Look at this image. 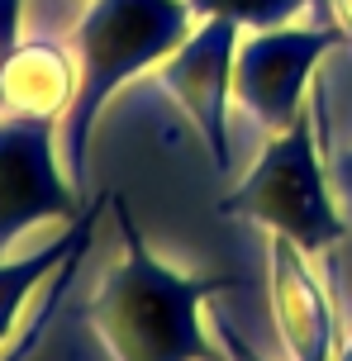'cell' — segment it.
<instances>
[{
  "mask_svg": "<svg viewBox=\"0 0 352 361\" xmlns=\"http://www.w3.org/2000/svg\"><path fill=\"white\" fill-rule=\"evenodd\" d=\"M110 214L124 247L81 305V319L110 361H224L205 305L233 290L238 276H195L162 262L143 243L124 195H110Z\"/></svg>",
  "mask_w": 352,
  "mask_h": 361,
  "instance_id": "6da1fadb",
  "label": "cell"
},
{
  "mask_svg": "<svg viewBox=\"0 0 352 361\" xmlns=\"http://www.w3.org/2000/svg\"><path fill=\"white\" fill-rule=\"evenodd\" d=\"M200 19L186 0H86L67 43L76 53V100L62 114V162L76 185L91 176V133L119 90L148 76Z\"/></svg>",
  "mask_w": 352,
  "mask_h": 361,
  "instance_id": "7a4b0ae2",
  "label": "cell"
},
{
  "mask_svg": "<svg viewBox=\"0 0 352 361\" xmlns=\"http://www.w3.org/2000/svg\"><path fill=\"white\" fill-rule=\"evenodd\" d=\"M219 214H238L272 238H291L300 252L334 257L352 233L348 214L334 195V180L324 166L315 114L305 109L286 133L262 138L248 176L219 200Z\"/></svg>",
  "mask_w": 352,
  "mask_h": 361,
  "instance_id": "3957f363",
  "label": "cell"
},
{
  "mask_svg": "<svg viewBox=\"0 0 352 361\" xmlns=\"http://www.w3.org/2000/svg\"><path fill=\"white\" fill-rule=\"evenodd\" d=\"M338 43L343 34L319 19L286 29H248L233 53V109L262 138L286 133L310 109L315 72Z\"/></svg>",
  "mask_w": 352,
  "mask_h": 361,
  "instance_id": "277c9868",
  "label": "cell"
},
{
  "mask_svg": "<svg viewBox=\"0 0 352 361\" xmlns=\"http://www.w3.org/2000/svg\"><path fill=\"white\" fill-rule=\"evenodd\" d=\"M81 185L62 162V119L0 109V257L38 224H72Z\"/></svg>",
  "mask_w": 352,
  "mask_h": 361,
  "instance_id": "5b68a950",
  "label": "cell"
},
{
  "mask_svg": "<svg viewBox=\"0 0 352 361\" xmlns=\"http://www.w3.org/2000/svg\"><path fill=\"white\" fill-rule=\"evenodd\" d=\"M243 29L229 19H200L190 34L181 38V48L162 57L148 72V81L162 95L176 100L190 128L200 133V143L210 147V157L219 171H233V53H238Z\"/></svg>",
  "mask_w": 352,
  "mask_h": 361,
  "instance_id": "8992f818",
  "label": "cell"
},
{
  "mask_svg": "<svg viewBox=\"0 0 352 361\" xmlns=\"http://www.w3.org/2000/svg\"><path fill=\"white\" fill-rule=\"evenodd\" d=\"M267 300L286 361H338V309L334 290L315 271V257L291 238H267Z\"/></svg>",
  "mask_w": 352,
  "mask_h": 361,
  "instance_id": "52a82bcc",
  "label": "cell"
},
{
  "mask_svg": "<svg viewBox=\"0 0 352 361\" xmlns=\"http://www.w3.org/2000/svg\"><path fill=\"white\" fill-rule=\"evenodd\" d=\"M76 100V53L67 38L57 34H34L24 29L19 48L5 62L0 81V105L10 114H43L62 119Z\"/></svg>",
  "mask_w": 352,
  "mask_h": 361,
  "instance_id": "ba28073f",
  "label": "cell"
},
{
  "mask_svg": "<svg viewBox=\"0 0 352 361\" xmlns=\"http://www.w3.org/2000/svg\"><path fill=\"white\" fill-rule=\"evenodd\" d=\"M105 209H110V195H95V200H86V209H81V214H76L57 238H48L38 252H29V257H0V347L19 333L24 314L34 309V295L57 276V267H62L81 243H91V238H95V219L105 214Z\"/></svg>",
  "mask_w": 352,
  "mask_h": 361,
  "instance_id": "9c48e42d",
  "label": "cell"
},
{
  "mask_svg": "<svg viewBox=\"0 0 352 361\" xmlns=\"http://www.w3.org/2000/svg\"><path fill=\"white\" fill-rule=\"evenodd\" d=\"M310 114H315L319 128V147H324L334 195L352 224V43H338L319 62L315 86H310Z\"/></svg>",
  "mask_w": 352,
  "mask_h": 361,
  "instance_id": "30bf717a",
  "label": "cell"
},
{
  "mask_svg": "<svg viewBox=\"0 0 352 361\" xmlns=\"http://www.w3.org/2000/svg\"><path fill=\"white\" fill-rule=\"evenodd\" d=\"M91 252V243H81L62 267H57V276L43 286V295L34 300V309L24 314V324H19V333L10 338V343L0 347V361H29L38 352V343L48 338V328H53V319L62 314V305H67V295H72L76 286V271H81V257Z\"/></svg>",
  "mask_w": 352,
  "mask_h": 361,
  "instance_id": "8fae6325",
  "label": "cell"
},
{
  "mask_svg": "<svg viewBox=\"0 0 352 361\" xmlns=\"http://www.w3.org/2000/svg\"><path fill=\"white\" fill-rule=\"evenodd\" d=\"M195 19H229L248 29H286V24H305L315 15L310 0H186Z\"/></svg>",
  "mask_w": 352,
  "mask_h": 361,
  "instance_id": "7c38bea8",
  "label": "cell"
},
{
  "mask_svg": "<svg viewBox=\"0 0 352 361\" xmlns=\"http://www.w3.org/2000/svg\"><path fill=\"white\" fill-rule=\"evenodd\" d=\"M81 5H86V0H29V24H24V29L67 38V29H72V19H76Z\"/></svg>",
  "mask_w": 352,
  "mask_h": 361,
  "instance_id": "4fadbf2b",
  "label": "cell"
},
{
  "mask_svg": "<svg viewBox=\"0 0 352 361\" xmlns=\"http://www.w3.org/2000/svg\"><path fill=\"white\" fill-rule=\"evenodd\" d=\"M24 24H29V0H0V81H5L10 53H15L19 38H24Z\"/></svg>",
  "mask_w": 352,
  "mask_h": 361,
  "instance_id": "5bb4252c",
  "label": "cell"
},
{
  "mask_svg": "<svg viewBox=\"0 0 352 361\" xmlns=\"http://www.w3.org/2000/svg\"><path fill=\"white\" fill-rule=\"evenodd\" d=\"M210 328H214V343H219V352H224V361H267L257 352V347L248 343V338H243L238 328L229 324V319H224L219 309H214V314H210Z\"/></svg>",
  "mask_w": 352,
  "mask_h": 361,
  "instance_id": "9a60e30c",
  "label": "cell"
},
{
  "mask_svg": "<svg viewBox=\"0 0 352 361\" xmlns=\"http://www.w3.org/2000/svg\"><path fill=\"white\" fill-rule=\"evenodd\" d=\"M329 24L343 34V43H352V0H329Z\"/></svg>",
  "mask_w": 352,
  "mask_h": 361,
  "instance_id": "2e32d148",
  "label": "cell"
},
{
  "mask_svg": "<svg viewBox=\"0 0 352 361\" xmlns=\"http://www.w3.org/2000/svg\"><path fill=\"white\" fill-rule=\"evenodd\" d=\"M310 5H315V15H310V19H319V24H329V0H310Z\"/></svg>",
  "mask_w": 352,
  "mask_h": 361,
  "instance_id": "e0dca14e",
  "label": "cell"
},
{
  "mask_svg": "<svg viewBox=\"0 0 352 361\" xmlns=\"http://www.w3.org/2000/svg\"><path fill=\"white\" fill-rule=\"evenodd\" d=\"M338 361H352V338L343 343V352H338Z\"/></svg>",
  "mask_w": 352,
  "mask_h": 361,
  "instance_id": "ac0fdd59",
  "label": "cell"
}]
</instances>
